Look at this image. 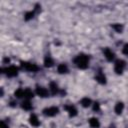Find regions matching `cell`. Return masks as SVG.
<instances>
[{"instance_id": "cell-16", "label": "cell", "mask_w": 128, "mask_h": 128, "mask_svg": "<svg viewBox=\"0 0 128 128\" xmlns=\"http://www.w3.org/2000/svg\"><path fill=\"white\" fill-rule=\"evenodd\" d=\"M21 107H22V109H24L26 111H29V110L32 109V104L30 103L29 100H26V101H23L21 103Z\"/></svg>"}, {"instance_id": "cell-3", "label": "cell", "mask_w": 128, "mask_h": 128, "mask_svg": "<svg viewBox=\"0 0 128 128\" xmlns=\"http://www.w3.org/2000/svg\"><path fill=\"white\" fill-rule=\"evenodd\" d=\"M21 66L25 70L31 71V72H37L39 70V67L36 64H32V63H29V62H23V61H21Z\"/></svg>"}, {"instance_id": "cell-22", "label": "cell", "mask_w": 128, "mask_h": 128, "mask_svg": "<svg viewBox=\"0 0 128 128\" xmlns=\"http://www.w3.org/2000/svg\"><path fill=\"white\" fill-rule=\"evenodd\" d=\"M93 110L94 111H100V105L98 102H95L94 105H93Z\"/></svg>"}, {"instance_id": "cell-10", "label": "cell", "mask_w": 128, "mask_h": 128, "mask_svg": "<svg viewBox=\"0 0 128 128\" xmlns=\"http://www.w3.org/2000/svg\"><path fill=\"white\" fill-rule=\"evenodd\" d=\"M57 71H58L59 74H66V73H68L69 69H68V66H67L66 64L62 63V64H59V65H58Z\"/></svg>"}, {"instance_id": "cell-9", "label": "cell", "mask_w": 128, "mask_h": 128, "mask_svg": "<svg viewBox=\"0 0 128 128\" xmlns=\"http://www.w3.org/2000/svg\"><path fill=\"white\" fill-rule=\"evenodd\" d=\"M29 122H30V124H31L32 126H34V127H38V126L40 125V121L38 120V117H37L35 114H31V116H30V118H29Z\"/></svg>"}, {"instance_id": "cell-13", "label": "cell", "mask_w": 128, "mask_h": 128, "mask_svg": "<svg viewBox=\"0 0 128 128\" xmlns=\"http://www.w3.org/2000/svg\"><path fill=\"white\" fill-rule=\"evenodd\" d=\"M53 64H54L53 59H52L49 55H47V56L44 58V66H45V67L50 68V67H52V66H53Z\"/></svg>"}, {"instance_id": "cell-25", "label": "cell", "mask_w": 128, "mask_h": 128, "mask_svg": "<svg viewBox=\"0 0 128 128\" xmlns=\"http://www.w3.org/2000/svg\"><path fill=\"white\" fill-rule=\"evenodd\" d=\"M4 62H9V58H5L4 59Z\"/></svg>"}, {"instance_id": "cell-18", "label": "cell", "mask_w": 128, "mask_h": 128, "mask_svg": "<svg viewBox=\"0 0 128 128\" xmlns=\"http://www.w3.org/2000/svg\"><path fill=\"white\" fill-rule=\"evenodd\" d=\"M24 97H25L27 100H29V99L33 98V97H34V94H33L32 90H30L29 88L25 89V90H24Z\"/></svg>"}, {"instance_id": "cell-5", "label": "cell", "mask_w": 128, "mask_h": 128, "mask_svg": "<svg viewBox=\"0 0 128 128\" xmlns=\"http://www.w3.org/2000/svg\"><path fill=\"white\" fill-rule=\"evenodd\" d=\"M2 70L5 71V73L8 77H15L18 74V68L15 66H9L6 69H2Z\"/></svg>"}, {"instance_id": "cell-7", "label": "cell", "mask_w": 128, "mask_h": 128, "mask_svg": "<svg viewBox=\"0 0 128 128\" xmlns=\"http://www.w3.org/2000/svg\"><path fill=\"white\" fill-rule=\"evenodd\" d=\"M64 109L68 112L70 117H74L77 115V109L72 105H66V106H64Z\"/></svg>"}, {"instance_id": "cell-4", "label": "cell", "mask_w": 128, "mask_h": 128, "mask_svg": "<svg viewBox=\"0 0 128 128\" xmlns=\"http://www.w3.org/2000/svg\"><path fill=\"white\" fill-rule=\"evenodd\" d=\"M59 112V109L55 106H52V107H48V108H45L43 110V114L45 116H49V117H52V116H55L56 114H58Z\"/></svg>"}, {"instance_id": "cell-24", "label": "cell", "mask_w": 128, "mask_h": 128, "mask_svg": "<svg viewBox=\"0 0 128 128\" xmlns=\"http://www.w3.org/2000/svg\"><path fill=\"white\" fill-rule=\"evenodd\" d=\"M0 128H9L8 124H6L4 121H1L0 122Z\"/></svg>"}, {"instance_id": "cell-6", "label": "cell", "mask_w": 128, "mask_h": 128, "mask_svg": "<svg viewBox=\"0 0 128 128\" xmlns=\"http://www.w3.org/2000/svg\"><path fill=\"white\" fill-rule=\"evenodd\" d=\"M36 93L38 96L42 97V98H45V97H48L49 93H48V90L42 86H37L36 87Z\"/></svg>"}, {"instance_id": "cell-8", "label": "cell", "mask_w": 128, "mask_h": 128, "mask_svg": "<svg viewBox=\"0 0 128 128\" xmlns=\"http://www.w3.org/2000/svg\"><path fill=\"white\" fill-rule=\"evenodd\" d=\"M103 52H104V56H105V58H106L108 61H112V60L114 59L115 55H114V53L112 52V50H110L109 48H105V49L103 50Z\"/></svg>"}, {"instance_id": "cell-17", "label": "cell", "mask_w": 128, "mask_h": 128, "mask_svg": "<svg viewBox=\"0 0 128 128\" xmlns=\"http://www.w3.org/2000/svg\"><path fill=\"white\" fill-rule=\"evenodd\" d=\"M80 104L82 105V107L87 108V107H89V106L91 105V100H90L89 98H87V97L82 98V99H81V101H80Z\"/></svg>"}, {"instance_id": "cell-1", "label": "cell", "mask_w": 128, "mask_h": 128, "mask_svg": "<svg viewBox=\"0 0 128 128\" xmlns=\"http://www.w3.org/2000/svg\"><path fill=\"white\" fill-rule=\"evenodd\" d=\"M74 63L80 69H86L89 66V57L86 54H79L75 59Z\"/></svg>"}, {"instance_id": "cell-14", "label": "cell", "mask_w": 128, "mask_h": 128, "mask_svg": "<svg viewBox=\"0 0 128 128\" xmlns=\"http://www.w3.org/2000/svg\"><path fill=\"white\" fill-rule=\"evenodd\" d=\"M123 109H124V104H123L122 102H118V103L115 105L114 111H115V113H116L117 115H120V114L122 113Z\"/></svg>"}, {"instance_id": "cell-2", "label": "cell", "mask_w": 128, "mask_h": 128, "mask_svg": "<svg viewBox=\"0 0 128 128\" xmlns=\"http://www.w3.org/2000/svg\"><path fill=\"white\" fill-rule=\"evenodd\" d=\"M125 67H126V62L124 60H120V59L116 60V62L114 64V70H115L116 74H118V75L122 74Z\"/></svg>"}, {"instance_id": "cell-23", "label": "cell", "mask_w": 128, "mask_h": 128, "mask_svg": "<svg viewBox=\"0 0 128 128\" xmlns=\"http://www.w3.org/2000/svg\"><path fill=\"white\" fill-rule=\"evenodd\" d=\"M122 52H123V54H125V55H128V43H127V44H125V45L123 46Z\"/></svg>"}, {"instance_id": "cell-21", "label": "cell", "mask_w": 128, "mask_h": 128, "mask_svg": "<svg viewBox=\"0 0 128 128\" xmlns=\"http://www.w3.org/2000/svg\"><path fill=\"white\" fill-rule=\"evenodd\" d=\"M112 28H113L116 32L121 33V32H122V29H123V26H122L121 24H113V25H112Z\"/></svg>"}, {"instance_id": "cell-11", "label": "cell", "mask_w": 128, "mask_h": 128, "mask_svg": "<svg viewBox=\"0 0 128 128\" xmlns=\"http://www.w3.org/2000/svg\"><path fill=\"white\" fill-rule=\"evenodd\" d=\"M95 79H96V81L99 82L100 84H105V83H106V77H105V75H104L101 71L98 72V74L96 75Z\"/></svg>"}, {"instance_id": "cell-15", "label": "cell", "mask_w": 128, "mask_h": 128, "mask_svg": "<svg viewBox=\"0 0 128 128\" xmlns=\"http://www.w3.org/2000/svg\"><path fill=\"white\" fill-rule=\"evenodd\" d=\"M49 88H50V91H51V93H52L53 95H55V94H57V93L59 92L58 86H57V84H56L55 82H50Z\"/></svg>"}, {"instance_id": "cell-12", "label": "cell", "mask_w": 128, "mask_h": 128, "mask_svg": "<svg viewBox=\"0 0 128 128\" xmlns=\"http://www.w3.org/2000/svg\"><path fill=\"white\" fill-rule=\"evenodd\" d=\"M89 125L91 128H99L100 126V123H99V120L97 118H90L89 119Z\"/></svg>"}, {"instance_id": "cell-19", "label": "cell", "mask_w": 128, "mask_h": 128, "mask_svg": "<svg viewBox=\"0 0 128 128\" xmlns=\"http://www.w3.org/2000/svg\"><path fill=\"white\" fill-rule=\"evenodd\" d=\"M34 15H35V11H29V12H27V13L24 15V19H25L26 21H29L30 19H32V18L34 17Z\"/></svg>"}, {"instance_id": "cell-20", "label": "cell", "mask_w": 128, "mask_h": 128, "mask_svg": "<svg viewBox=\"0 0 128 128\" xmlns=\"http://www.w3.org/2000/svg\"><path fill=\"white\" fill-rule=\"evenodd\" d=\"M14 95H15V97H17V98H22V97H24V90L21 89V88H19V89H17V90L15 91Z\"/></svg>"}]
</instances>
